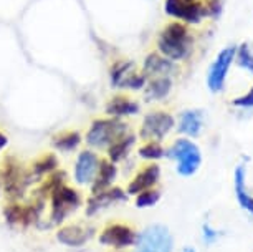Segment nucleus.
Segmentation results:
<instances>
[{
    "label": "nucleus",
    "mask_w": 253,
    "mask_h": 252,
    "mask_svg": "<svg viewBox=\"0 0 253 252\" xmlns=\"http://www.w3.org/2000/svg\"><path fill=\"white\" fill-rule=\"evenodd\" d=\"M190 44H192V39L189 35L187 27L180 22L169 23L161 32L159 40H157V47L162 56L169 58L170 61L184 60L190 51Z\"/></svg>",
    "instance_id": "obj_1"
},
{
    "label": "nucleus",
    "mask_w": 253,
    "mask_h": 252,
    "mask_svg": "<svg viewBox=\"0 0 253 252\" xmlns=\"http://www.w3.org/2000/svg\"><path fill=\"white\" fill-rule=\"evenodd\" d=\"M50 198V217L48 222L43 224L40 229H48V227L61 224L70 214H73L81 204V196L76 189L66 186V184H60L53 191L48 194Z\"/></svg>",
    "instance_id": "obj_2"
},
{
    "label": "nucleus",
    "mask_w": 253,
    "mask_h": 252,
    "mask_svg": "<svg viewBox=\"0 0 253 252\" xmlns=\"http://www.w3.org/2000/svg\"><path fill=\"white\" fill-rule=\"evenodd\" d=\"M30 183V173L23 169L22 164L13 156H8L2 161V164H0V186L3 188L10 201H18Z\"/></svg>",
    "instance_id": "obj_3"
},
{
    "label": "nucleus",
    "mask_w": 253,
    "mask_h": 252,
    "mask_svg": "<svg viewBox=\"0 0 253 252\" xmlns=\"http://www.w3.org/2000/svg\"><path fill=\"white\" fill-rule=\"evenodd\" d=\"M166 156L174 161H177V173L184 178H189L197 173L202 163V154H200L199 146L187 138H179L172 143L169 150L166 151Z\"/></svg>",
    "instance_id": "obj_4"
},
{
    "label": "nucleus",
    "mask_w": 253,
    "mask_h": 252,
    "mask_svg": "<svg viewBox=\"0 0 253 252\" xmlns=\"http://www.w3.org/2000/svg\"><path fill=\"white\" fill-rule=\"evenodd\" d=\"M127 133V125L118 118L94 120L86 133V143L94 150H108L114 141Z\"/></svg>",
    "instance_id": "obj_5"
},
{
    "label": "nucleus",
    "mask_w": 253,
    "mask_h": 252,
    "mask_svg": "<svg viewBox=\"0 0 253 252\" xmlns=\"http://www.w3.org/2000/svg\"><path fill=\"white\" fill-rule=\"evenodd\" d=\"M137 252H172L174 239L166 226L152 224L137 234Z\"/></svg>",
    "instance_id": "obj_6"
},
{
    "label": "nucleus",
    "mask_w": 253,
    "mask_h": 252,
    "mask_svg": "<svg viewBox=\"0 0 253 252\" xmlns=\"http://www.w3.org/2000/svg\"><path fill=\"white\" fill-rule=\"evenodd\" d=\"M98 241L101 246L113 247V249H127L131 246H136L137 242V232L132 229L129 224L123 222H111L103 231L99 232Z\"/></svg>",
    "instance_id": "obj_7"
},
{
    "label": "nucleus",
    "mask_w": 253,
    "mask_h": 252,
    "mask_svg": "<svg viewBox=\"0 0 253 252\" xmlns=\"http://www.w3.org/2000/svg\"><path fill=\"white\" fill-rule=\"evenodd\" d=\"M174 125L175 121L172 115L166 111H152L146 115L144 121H142L139 136L146 141H161L172 130Z\"/></svg>",
    "instance_id": "obj_8"
},
{
    "label": "nucleus",
    "mask_w": 253,
    "mask_h": 252,
    "mask_svg": "<svg viewBox=\"0 0 253 252\" xmlns=\"http://www.w3.org/2000/svg\"><path fill=\"white\" fill-rule=\"evenodd\" d=\"M235 51H237L235 47H225L223 50L218 51L217 58L212 63V66H210L207 75V87L210 92L213 93L222 92L223 85H225L227 73L230 70L233 60H235Z\"/></svg>",
    "instance_id": "obj_9"
},
{
    "label": "nucleus",
    "mask_w": 253,
    "mask_h": 252,
    "mask_svg": "<svg viewBox=\"0 0 253 252\" xmlns=\"http://www.w3.org/2000/svg\"><path fill=\"white\" fill-rule=\"evenodd\" d=\"M111 85L116 88L139 90L146 85V77L142 73H137L132 61L123 60L114 63L111 68Z\"/></svg>",
    "instance_id": "obj_10"
},
{
    "label": "nucleus",
    "mask_w": 253,
    "mask_h": 252,
    "mask_svg": "<svg viewBox=\"0 0 253 252\" xmlns=\"http://www.w3.org/2000/svg\"><path fill=\"white\" fill-rule=\"evenodd\" d=\"M99 168V156L91 150L81 151L75 163V181L80 186H91Z\"/></svg>",
    "instance_id": "obj_11"
},
{
    "label": "nucleus",
    "mask_w": 253,
    "mask_h": 252,
    "mask_svg": "<svg viewBox=\"0 0 253 252\" xmlns=\"http://www.w3.org/2000/svg\"><path fill=\"white\" fill-rule=\"evenodd\" d=\"M164 10L167 15L184 20L187 23H199L204 17L202 3L199 2H185V0H166Z\"/></svg>",
    "instance_id": "obj_12"
},
{
    "label": "nucleus",
    "mask_w": 253,
    "mask_h": 252,
    "mask_svg": "<svg viewBox=\"0 0 253 252\" xmlns=\"http://www.w3.org/2000/svg\"><path fill=\"white\" fill-rule=\"evenodd\" d=\"M127 199V194L123 191L121 188H108L104 191H99V193H91V196L88 198L86 201V216H94L98 214L99 211L106 209L109 206L116 202H123Z\"/></svg>",
    "instance_id": "obj_13"
},
{
    "label": "nucleus",
    "mask_w": 253,
    "mask_h": 252,
    "mask_svg": "<svg viewBox=\"0 0 253 252\" xmlns=\"http://www.w3.org/2000/svg\"><path fill=\"white\" fill-rule=\"evenodd\" d=\"M94 234L93 227L81 224H66L56 231V241L65 247H81L91 239Z\"/></svg>",
    "instance_id": "obj_14"
},
{
    "label": "nucleus",
    "mask_w": 253,
    "mask_h": 252,
    "mask_svg": "<svg viewBox=\"0 0 253 252\" xmlns=\"http://www.w3.org/2000/svg\"><path fill=\"white\" fill-rule=\"evenodd\" d=\"M161 178V168L157 164H147L146 168H142L134 178L131 179L129 186H127L126 194L127 196H137L142 191L152 189L159 183Z\"/></svg>",
    "instance_id": "obj_15"
},
{
    "label": "nucleus",
    "mask_w": 253,
    "mask_h": 252,
    "mask_svg": "<svg viewBox=\"0 0 253 252\" xmlns=\"http://www.w3.org/2000/svg\"><path fill=\"white\" fill-rule=\"evenodd\" d=\"M174 71V61L157 53H149L144 60L142 66V75L144 77H169Z\"/></svg>",
    "instance_id": "obj_16"
},
{
    "label": "nucleus",
    "mask_w": 253,
    "mask_h": 252,
    "mask_svg": "<svg viewBox=\"0 0 253 252\" xmlns=\"http://www.w3.org/2000/svg\"><path fill=\"white\" fill-rule=\"evenodd\" d=\"M118 176V168L113 161L109 159H99V168L96 173V178L91 184V193H99L104 189L111 188L114 179Z\"/></svg>",
    "instance_id": "obj_17"
},
{
    "label": "nucleus",
    "mask_w": 253,
    "mask_h": 252,
    "mask_svg": "<svg viewBox=\"0 0 253 252\" xmlns=\"http://www.w3.org/2000/svg\"><path fill=\"white\" fill-rule=\"evenodd\" d=\"M139 111V104L134 100L126 97H114L106 104V113L111 118H121V116H131Z\"/></svg>",
    "instance_id": "obj_18"
},
{
    "label": "nucleus",
    "mask_w": 253,
    "mask_h": 252,
    "mask_svg": "<svg viewBox=\"0 0 253 252\" xmlns=\"http://www.w3.org/2000/svg\"><path fill=\"white\" fill-rule=\"evenodd\" d=\"M202 126H204L202 113H200L199 110H189V111H184L182 115H180L177 128H179V131L182 133V135L195 138V136L200 135Z\"/></svg>",
    "instance_id": "obj_19"
},
{
    "label": "nucleus",
    "mask_w": 253,
    "mask_h": 252,
    "mask_svg": "<svg viewBox=\"0 0 253 252\" xmlns=\"http://www.w3.org/2000/svg\"><path fill=\"white\" fill-rule=\"evenodd\" d=\"M56 169H58V158L53 153H46L32 164L30 178L32 181H42L45 176H50Z\"/></svg>",
    "instance_id": "obj_20"
},
{
    "label": "nucleus",
    "mask_w": 253,
    "mask_h": 252,
    "mask_svg": "<svg viewBox=\"0 0 253 252\" xmlns=\"http://www.w3.org/2000/svg\"><path fill=\"white\" fill-rule=\"evenodd\" d=\"M245 176L247 171L243 166H237L235 169V193H237V199L240 202V206L253 214V196H250L247 191V184H245Z\"/></svg>",
    "instance_id": "obj_21"
},
{
    "label": "nucleus",
    "mask_w": 253,
    "mask_h": 252,
    "mask_svg": "<svg viewBox=\"0 0 253 252\" xmlns=\"http://www.w3.org/2000/svg\"><path fill=\"white\" fill-rule=\"evenodd\" d=\"M134 141H136L134 135H127V133L119 138V140L114 141L113 145L108 148L109 161H113V163H119V161H123L127 154H129V150L132 148Z\"/></svg>",
    "instance_id": "obj_22"
},
{
    "label": "nucleus",
    "mask_w": 253,
    "mask_h": 252,
    "mask_svg": "<svg viewBox=\"0 0 253 252\" xmlns=\"http://www.w3.org/2000/svg\"><path fill=\"white\" fill-rule=\"evenodd\" d=\"M170 88H172V82H170L169 77L152 78L146 87V100H149V101L151 100H164L170 93Z\"/></svg>",
    "instance_id": "obj_23"
},
{
    "label": "nucleus",
    "mask_w": 253,
    "mask_h": 252,
    "mask_svg": "<svg viewBox=\"0 0 253 252\" xmlns=\"http://www.w3.org/2000/svg\"><path fill=\"white\" fill-rule=\"evenodd\" d=\"M53 146L55 150L63 151V153H71L80 146L81 143V136L78 131H63L60 135L53 136Z\"/></svg>",
    "instance_id": "obj_24"
},
{
    "label": "nucleus",
    "mask_w": 253,
    "mask_h": 252,
    "mask_svg": "<svg viewBox=\"0 0 253 252\" xmlns=\"http://www.w3.org/2000/svg\"><path fill=\"white\" fill-rule=\"evenodd\" d=\"M235 60L242 68H245L247 71H250L253 75V49L247 44V42H243V44L237 49Z\"/></svg>",
    "instance_id": "obj_25"
},
{
    "label": "nucleus",
    "mask_w": 253,
    "mask_h": 252,
    "mask_svg": "<svg viewBox=\"0 0 253 252\" xmlns=\"http://www.w3.org/2000/svg\"><path fill=\"white\" fill-rule=\"evenodd\" d=\"M139 156L144 159L156 161L166 156V150L161 146L159 141H147L146 145H142L139 148Z\"/></svg>",
    "instance_id": "obj_26"
},
{
    "label": "nucleus",
    "mask_w": 253,
    "mask_h": 252,
    "mask_svg": "<svg viewBox=\"0 0 253 252\" xmlns=\"http://www.w3.org/2000/svg\"><path fill=\"white\" fill-rule=\"evenodd\" d=\"M159 199H161V193L157 189H147V191H142L136 196V207L139 209L152 207L159 202Z\"/></svg>",
    "instance_id": "obj_27"
},
{
    "label": "nucleus",
    "mask_w": 253,
    "mask_h": 252,
    "mask_svg": "<svg viewBox=\"0 0 253 252\" xmlns=\"http://www.w3.org/2000/svg\"><path fill=\"white\" fill-rule=\"evenodd\" d=\"M202 8L204 17L217 18L222 13V0H205V3H202Z\"/></svg>",
    "instance_id": "obj_28"
},
{
    "label": "nucleus",
    "mask_w": 253,
    "mask_h": 252,
    "mask_svg": "<svg viewBox=\"0 0 253 252\" xmlns=\"http://www.w3.org/2000/svg\"><path fill=\"white\" fill-rule=\"evenodd\" d=\"M232 103H233V106H238V108H253V87L247 95H242V97L235 98Z\"/></svg>",
    "instance_id": "obj_29"
},
{
    "label": "nucleus",
    "mask_w": 253,
    "mask_h": 252,
    "mask_svg": "<svg viewBox=\"0 0 253 252\" xmlns=\"http://www.w3.org/2000/svg\"><path fill=\"white\" fill-rule=\"evenodd\" d=\"M202 236H204L205 244H212V242L217 241L218 231L213 229V227L210 226V224H204V227H202Z\"/></svg>",
    "instance_id": "obj_30"
},
{
    "label": "nucleus",
    "mask_w": 253,
    "mask_h": 252,
    "mask_svg": "<svg viewBox=\"0 0 253 252\" xmlns=\"http://www.w3.org/2000/svg\"><path fill=\"white\" fill-rule=\"evenodd\" d=\"M7 145H8V140H7V136L3 135L2 131H0V151H2L3 148H5Z\"/></svg>",
    "instance_id": "obj_31"
},
{
    "label": "nucleus",
    "mask_w": 253,
    "mask_h": 252,
    "mask_svg": "<svg viewBox=\"0 0 253 252\" xmlns=\"http://www.w3.org/2000/svg\"><path fill=\"white\" fill-rule=\"evenodd\" d=\"M182 252H195V249H192V247H185Z\"/></svg>",
    "instance_id": "obj_32"
},
{
    "label": "nucleus",
    "mask_w": 253,
    "mask_h": 252,
    "mask_svg": "<svg viewBox=\"0 0 253 252\" xmlns=\"http://www.w3.org/2000/svg\"><path fill=\"white\" fill-rule=\"evenodd\" d=\"M185 2H197V0H185Z\"/></svg>",
    "instance_id": "obj_33"
},
{
    "label": "nucleus",
    "mask_w": 253,
    "mask_h": 252,
    "mask_svg": "<svg viewBox=\"0 0 253 252\" xmlns=\"http://www.w3.org/2000/svg\"><path fill=\"white\" fill-rule=\"evenodd\" d=\"M0 189H2V186H0Z\"/></svg>",
    "instance_id": "obj_34"
}]
</instances>
